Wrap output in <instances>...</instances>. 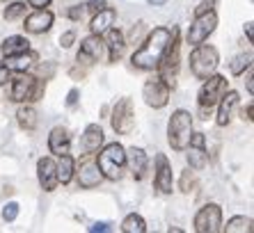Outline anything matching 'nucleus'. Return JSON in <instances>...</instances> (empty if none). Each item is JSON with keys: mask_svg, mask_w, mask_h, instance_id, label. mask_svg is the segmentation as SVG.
<instances>
[{"mask_svg": "<svg viewBox=\"0 0 254 233\" xmlns=\"http://www.w3.org/2000/svg\"><path fill=\"white\" fill-rule=\"evenodd\" d=\"M170 37H172V30L154 28V32H149L147 41L135 51L133 64H135L137 69H144V71L158 69V62H160V58H163V51H165Z\"/></svg>", "mask_w": 254, "mask_h": 233, "instance_id": "obj_1", "label": "nucleus"}, {"mask_svg": "<svg viewBox=\"0 0 254 233\" xmlns=\"http://www.w3.org/2000/svg\"><path fill=\"white\" fill-rule=\"evenodd\" d=\"M99 169L103 178L108 181H119L122 176H124V167H126V151L124 146L113 142V144H108L103 151L99 153Z\"/></svg>", "mask_w": 254, "mask_h": 233, "instance_id": "obj_2", "label": "nucleus"}, {"mask_svg": "<svg viewBox=\"0 0 254 233\" xmlns=\"http://www.w3.org/2000/svg\"><path fill=\"white\" fill-rule=\"evenodd\" d=\"M192 135V116L186 110H177L170 116V126H167V140L174 151H184Z\"/></svg>", "mask_w": 254, "mask_h": 233, "instance_id": "obj_3", "label": "nucleus"}, {"mask_svg": "<svg viewBox=\"0 0 254 233\" xmlns=\"http://www.w3.org/2000/svg\"><path fill=\"white\" fill-rule=\"evenodd\" d=\"M218 64H220V55L213 46L197 44V48L190 53V69H192L195 78H199V80H206L208 76H213Z\"/></svg>", "mask_w": 254, "mask_h": 233, "instance_id": "obj_4", "label": "nucleus"}, {"mask_svg": "<svg viewBox=\"0 0 254 233\" xmlns=\"http://www.w3.org/2000/svg\"><path fill=\"white\" fill-rule=\"evenodd\" d=\"M179 51H181V44H179V28H172V37L167 41L165 51H163V58L158 62V69H160V78L174 87V78H177V71H179Z\"/></svg>", "mask_w": 254, "mask_h": 233, "instance_id": "obj_5", "label": "nucleus"}, {"mask_svg": "<svg viewBox=\"0 0 254 233\" xmlns=\"http://www.w3.org/2000/svg\"><path fill=\"white\" fill-rule=\"evenodd\" d=\"M44 94V85L42 80H37L32 76H25L21 71V76L12 82V89H9V96L16 103H25V101H39Z\"/></svg>", "mask_w": 254, "mask_h": 233, "instance_id": "obj_6", "label": "nucleus"}, {"mask_svg": "<svg viewBox=\"0 0 254 233\" xmlns=\"http://www.w3.org/2000/svg\"><path fill=\"white\" fill-rule=\"evenodd\" d=\"M227 92V78L225 76H208L206 82L201 85L199 89V96H197V103H199V110L201 112H211V108L222 99V94Z\"/></svg>", "mask_w": 254, "mask_h": 233, "instance_id": "obj_7", "label": "nucleus"}, {"mask_svg": "<svg viewBox=\"0 0 254 233\" xmlns=\"http://www.w3.org/2000/svg\"><path fill=\"white\" fill-rule=\"evenodd\" d=\"M110 121H113L115 133H119V135L133 133V128H135V115H133V103H130V99H122L115 105Z\"/></svg>", "mask_w": 254, "mask_h": 233, "instance_id": "obj_8", "label": "nucleus"}, {"mask_svg": "<svg viewBox=\"0 0 254 233\" xmlns=\"http://www.w3.org/2000/svg\"><path fill=\"white\" fill-rule=\"evenodd\" d=\"M215 25H218V16H215L213 9H208L204 14H197L195 23L190 25V30H188V44H192V46L204 44L208 39V35L215 30Z\"/></svg>", "mask_w": 254, "mask_h": 233, "instance_id": "obj_9", "label": "nucleus"}, {"mask_svg": "<svg viewBox=\"0 0 254 233\" xmlns=\"http://www.w3.org/2000/svg\"><path fill=\"white\" fill-rule=\"evenodd\" d=\"M195 231L197 233H218L222 231V210L218 204H206L195 215Z\"/></svg>", "mask_w": 254, "mask_h": 233, "instance_id": "obj_10", "label": "nucleus"}, {"mask_svg": "<svg viewBox=\"0 0 254 233\" xmlns=\"http://www.w3.org/2000/svg\"><path fill=\"white\" fill-rule=\"evenodd\" d=\"M142 99L149 108H165L167 101H170V85L163 78H154V80H149L144 85Z\"/></svg>", "mask_w": 254, "mask_h": 233, "instance_id": "obj_11", "label": "nucleus"}, {"mask_svg": "<svg viewBox=\"0 0 254 233\" xmlns=\"http://www.w3.org/2000/svg\"><path fill=\"white\" fill-rule=\"evenodd\" d=\"M37 174H39V183L46 192H53L55 187H58V163H55L53 158H42L39 163H37Z\"/></svg>", "mask_w": 254, "mask_h": 233, "instance_id": "obj_12", "label": "nucleus"}, {"mask_svg": "<svg viewBox=\"0 0 254 233\" xmlns=\"http://www.w3.org/2000/svg\"><path fill=\"white\" fill-rule=\"evenodd\" d=\"M190 151H188V165L192 169H204L208 163V153L204 149V135L201 133H192L190 135Z\"/></svg>", "mask_w": 254, "mask_h": 233, "instance_id": "obj_13", "label": "nucleus"}, {"mask_svg": "<svg viewBox=\"0 0 254 233\" xmlns=\"http://www.w3.org/2000/svg\"><path fill=\"white\" fill-rule=\"evenodd\" d=\"M48 149H51V153H55V156L69 153L71 137H69V130H66L64 126H55V128L51 130V135H48Z\"/></svg>", "mask_w": 254, "mask_h": 233, "instance_id": "obj_14", "label": "nucleus"}, {"mask_svg": "<svg viewBox=\"0 0 254 233\" xmlns=\"http://www.w3.org/2000/svg\"><path fill=\"white\" fill-rule=\"evenodd\" d=\"M156 165H158L156 178H154L156 190L163 194H170L172 192V167H170V163H167L165 156H156Z\"/></svg>", "mask_w": 254, "mask_h": 233, "instance_id": "obj_15", "label": "nucleus"}, {"mask_svg": "<svg viewBox=\"0 0 254 233\" xmlns=\"http://www.w3.org/2000/svg\"><path fill=\"white\" fill-rule=\"evenodd\" d=\"M51 25H53V14L42 7V9H37L35 14H30V16L25 18L23 28L28 30V32H32V35H42V32H46Z\"/></svg>", "mask_w": 254, "mask_h": 233, "instance_id": "obj_16", "label": "nucleus"}, {"mask_svg": "<svg viewBox=\"0 0 254 233\" xmlns=\"http://www.w3.org/2000/svg\"><path fill=\"white\" fill-rule=\"evenodd\" d=\"M101 55H103V41H101L99 35H92L87 39H83L78 59H83V62H99Z\"/></svg>", "mask_w": 254, "mask_h": 233, "instance_id": "obj_17", "label": "nucleus"}, {"mask_svg": "<svg viewBox=\"0 0 254 233\" xmlns=\"http://www.w3.org/2000/svg\"><path fill=\"white\" fill-rule=\"evenodd\" d=\"M101 144H103V130H101L99 123H89L83 133V140H80V149L85 153H94L99 151Z\"/></svg>", "mask_w": 254, "mask_h": 233, "instance_id": "obj_18", "label": "nucleus"}, {"mask_svg": "<svg viewBox=\"0 0 254 233\" xmlns=\"http://www.w3.org/2000/svg\"><path fill=\"white\" fill-rule=\"evenodd\" d=\"M238 105V94L236 92H225L222 99H220V108H218V126H227L231 121V115H234V108Z\"/></svg>", "mask_w": 254, "mask_h": 233, "instance_id": "obj_19", "label": "nucleus"}, {"mask_svg": "<svg viewBox=\"0 0 254 233\" xmlns=\"http://www.w3.org/2000/svg\"><path fill=\"white\" fill-rule=\"evenodd\" d=\"M101 178H103V174H101V169L96 163H85L83 167H80V172H78V183H80V187H85V190L96 187L101 183Z\"/></svg>", "mask_w": 254, "mask_h": 233, "instance_id": "obj_20", "label": "nucleus"}, {"mask_svg": "<svg viewBox=\"0 0 254 233\" xmlns=\"http://www.w3.org/2000/svg\"><path fill=\"white\" fill-rule=\"evenodd\" d=\"M126 163L130 165L133 176L140 181L142 176H144V172H147V153L142 151L140 146H130L128 153H126Z\"/></svg>", "mask_w": 254, "mask_h": 233, "instance_id": "obj_21", "label": "nucleus"}, {"mask_svg": "<svg viewBox=\"0 0 254 233\" xmlns=\"http://www.w3.org/2000/svg\"><path fill=\"white\" fill-rule=\"evenodd\" d=\"M108 48H110V62H117L122 55H124V48H126V39L124 35L115 28H108Z\"/></svg>", "mask_w": 254, "mask_h": 233, "instance_id": "obj_22", "label": "nucleus"}, {"mask_svg": "<svg viewBox=\"0 0 254 233\" xmlns=\"http://www.w3.org/2000/svg\"><path fill=\"white\" fill-rule=\"evenodd\" d=\"M2 55L5 58H12V55H21V53L30 51V41L25 39V37H18V35H12V37H7L5 44H2Z\"/></svg>", "mask_w": 254, "mask_h": 233, "instance_id": "obj_23", "label": "nucleus"}, {"mask_svg": "<svg viewBox=\"0 0 254 233\" xmlns=\"http://www.w3.org/2000/svg\"><path fill=\"white\" fill-rule=\"evenodd\" d=\"M113 21H115V9H101V12H96L94 14V18H92V35H103L110 25H113Z\"/></svg>", "mask_w": 254, "mask_h": 233, "instance_id": "obj_24", "label": "nucleus"}, {"mask_svg": "<svg viewBox=\"0 0 254 233\" xmlns=\"http://www.w3.org/2000/svg\"><path fill=\"white\" fill-rule=\"evenodd\" d=\"M254 224L250 217L245 215H238V217H231L229 222H227V227H222V231L227 233H252Z\"/></svg>", "mask_w": 254, "mask_h": 233, "instance_id": "obj_25", "label": "nucleus"}, {"mask_svg": "<svg viewBox=\"0 0 254 233\" xmlns=\"http://www.w3.org/2000/svg\"><path fill=\"white\" fill-rule=\"evenodd\" d=\"M16 119H18V126H21V128H25V130H35L37 128V110L35 108H30V105L18 108Z\"/></svg>", "mask_w": 254, "mask_h": 233, "instance_id": "obj_26", "label": "nucleus"}, {"mask_svg": "<svg viewBox=\"0 0 254 233\" xmlns=\"http://www.w3.org/2000/svg\"><path fill=\"white\" fill-rule=\"evenodd\" d=\"M73 167H76V163H73V158H71L69 153L60 156V163H58V181L60 183H69L71 178H73Z\"/></svg>", "mask_w": 254, "mask_h": 233, "instance_id": "obj_27", "label": "nucleus"}, {"mask_svg": "<svg viewBox=\"0 0 254 233\" xmlns=\"http://www.w3.org/2000/svg\"><path fill=\"white\" fill-rule=\"evenodd\" d=\"M9 59H12V62L7 64V69L18 71V73H21V71H28V69H30V64H32L35 55H32L30 51H25V53H21V55H12Z\"/></svg>", "mask_w": 254, "mask_h": 233, "instance_id": "obj_28", "label": "nucleus"}, {"mask_svg": "<svg viewBox=\"0 0 254 233\" xmlns=\"http://www.w3.org/2000/svg\"><path fill=\"white\" fill-rule=\"evenodd\" d=\"M122 231L124 233H144L147 231V222L133 213V215H128L124 222H122Z\"/></svg>", "mask_w": 254, "mask_h": 233, "instance_id": "obj_29", "label": "nucleus"}, {"mask_svg": "<svg viewBox=\"0 0 254 233\" xmlns=\"http://www.w3.org/2000/svg\"><path fill=\"white\" fill-rule=\"evenodd\" d=\"M250 66H252V53H243V55H238V58L231 62L229 69H231V73H234V76H241L243 71L250 69Z\"/></svg>", "mask_w": 254, "mask_h": 233, "instance_id": "obj_30", "label": "nucleus"}, {"mask_svg": "<svg viewBox=\"0 0 254 233\" xmlns=\"http://www.w3.org/2000/svg\"><path fill=\"white\" fill-rule=\"evenodd\" d=\"M25 14V5L23 2H12V5H7L5 9V21H16Z\"/></svg>", "mask_w": 254, "mask_h": 233, "instance_id": "obj_31", "label": "nucleus"}, {"mask_svg": "<svg viewBox=\"0 0 254 233\" xmlns=\"http://www.w3.org/2000/svg\"><path fill=\"white\" fill-rule=\"evenodd\" d=\"M18 217V204L16 201H9V204L2 208V220L5 222H14Z\"/></svg>", "mask_w": 254, "mask_h": 233, "instance_id": "obj_32", "label": "nucleus"}, {"mask_svg": "<svg viewBox=\"0 0 254 233\" xmlns=\"http://www.w3.org/2000/svg\"><path fill=\"white\" fill-rule=\"evenodd\" d=\"M192 185H195V176L190 174V172H186V174L181 176V192H190Z\"/></svg>", "mask_w": 254, "mask_h": 233, "instance_id": "obj_33", "label": "nucleus"}, {"mask_svg": "<svg viewBox=\"0 0 254 233\" xmlns=\"http://www.w3.org/2000/svg\"><path fill=\"white\" fill-rule=\"evenodd\" d=\"M106 7H108L106 0H89L87 5H85V9H89L92 14H96V12H101V9H106Z\"/></svg>", "mask_w": 254, "mask_h": 233, "instance_id": "obj_34", "label": "nucleus"}, {"mask_svg": "<svg viewBox=\"0 0 254 233\" xmlns=\"http://www.w3.org/2000/svg\"><path fill=\"white\" fill-rule=\"evenodd\" d=\"M85 14V5H76V7H71L69 12H66V16L71 18V21H80Z\"/></svg>", "mask_w": 254, "mask_h": 233, "instance_id": "obj_35", "label": "nucleus"}, {"mask_svg": "<svg viewBox=\"0 0 254 233\" xmlns=\"http://www.w3.org/2000/svg\"><path fill=\"white\" fill-rule=\"evenodd\" d=\"M73 39H76V35H73V32H64V35L60 37V44H62L64 48H69L71 44H73Z\"/></svg>", "mask_w": 254, "mask_h": 233, "instance_id": "obj_36", "label": "nucleus"}, {"mask_svg": "<svg viewBox=\"0 0 254 233\" xmlns=\"http://www.w3.org/2000/svg\"><path fill=\"white\" fill-rule=\"evenodd\" d=\"M89 231H92V233L110 231V224H108V222H96V224H92V227H89Z\"/></svg>", "mask_w": 254, "mask_h": 233, "instance_id": "obj_37", "label": "nucleus"}, {"mask_svg": "<svg viewBox=\"0 0 254 233\" xmlns=\"http://www.w3.org/2000/svg\"><path fill=\"white\" fill-rule=\"evenodd\" d=\"M78 96H80V92H78V89H71L69 96H66V105H69V108H73V105L78 103Z\"/></svg>", "mask_w": 254, "mask_h": 233, "instance_id": "obj_38", "label": "nucleus"}, {"mask_svg": "<svg viewBox=\"0 0 254 233\" xmlns=\"http://www.w3.org/2000/svg\"><path fill=\"white\" fill-rule=\"evenodd\" d=\"M7 80H9V69H7V64H0V87H2Z\"/></svg>", "mask_w": 254, "mask_h": 233, "instance_id": "obj_39", "label": "nucleus"}, {"mask_svg": "<svg viewBox=\"0 0 254 233\" xmlns=\"http://www.w3.org/2000/svg\"><path fill=\"white\" fill-rule=\"evenodd\" d=\"M211 5H213V0H204V2H201V5L195 9V16H197V14H204V12H208V9H211Z\"/></svg>", "mask_w": 254, "mask_h": 233, "instance_id": "obj_40", "label": "nucleus"}, {"mask_svg": "<svg viewBox=\"0 0 254 233\" xmlns=\"http://www.w3.org/2000/svg\"><path fill=\"white\" fill-rule=\"evenodd\" d=\"M30 7H37V9H42V7H48L51 5V0H28Z\"/></svg>", "mask_w": 254, "mask_h": 233, "instance_id": "obj_41", "label": "nucleus"}, {"mask_svg": "<svg viewBox=\"0 0 254 233\" xmlns=\"http://www.w3.org/2000/svg\"><path fill=\"white\" fill-rule=\"evenodd\" d=\"M252 112H254V108H252V103L243 110V119H248V121H252Z\"/></svg>", "mask_w": 254, "mask_h": 233, "instance_id": "obj_42", "label": "nucleus"}, {"mask_svg": "<svg viewBox=\"0 0 254 233\" xmlns=\"http://www.w3.org/2000/svg\"><path fill=\"white\" fill-rule=\"evenodd\" d=\"M252 21H250V23H245V35H248V39L252 41V37H254V30H252Z\"/></svg>", "mask_w": 254, "mask_h": 233, "instance_id": "obj_43", "label": "nucleus"}, {"mask_svg": "<svg viewBox=\"0 0 254 233\" xmlns=\"http://www.w3.org/2000/svg\"><path fill=\"white\" fill-rule=\"evenodd\" d=\"M248 92H254V82H252V66H250V76H248Z\"/></svg>", "mask_w": 254, "mask_h": 233, "instance_id": "obj_44", "label": "nucleus"}, {"mask_svg": "<svg viewBox=\"0 0 254 233\" xmlns=\"http://www.w3.org/2000/svg\"><path fill=\"white\" fill-rule=\"evenodd\" d=\"M147 2H149V5H154V7H163L167 0H147Z\"/></svg>", "mask_w": 254, "mask_h": 233, "instance_id": "obj_45", "label": "nucleus"}]
</instances>
